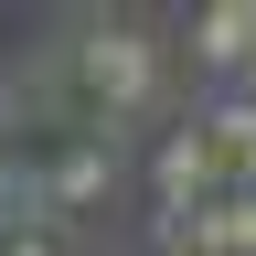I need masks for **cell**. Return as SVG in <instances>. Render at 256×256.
Segmentation results:
<instances>
[{"instance_id":"obj_1","label":"cell","mask_w":256,"mask_h":256,"mask_svg":"<svg viewBox=\"0 0 256 256\" xmlns=\"http://www.w3.org/2000/svg\"><path fill=\"white\" fill-rule=\"evenodd\" d=\"M75 86L96 96V118H139L150 96H160V54H150V32H139V22H86V43H75Z\"/></svg>"},{"instance_id":"obj_8","label":"cell","mask_w":256,"mask_h":256,"mask_svg":"<svg viewBox=\"0 0 256 256\" xmlns=\"http://www.w3.org/2000/svg\"><path fill=\"white\" fill-rule=\"evenodd\" d=\"M235 96H256V64H246V75H235Z\"/></svg>"},{"instance_id":"obj_9","label":"cell","mask_w":256,"mask_h":256,"mask_svg":"<svg viewBox=\"0 0 256 256\" xmlns=\"http://www.w3.org/2000/svg\"><path fill=\"white\" fill-rule=\"evenodd\" d=\"M160 256H182V246H160Z\"/></svg>"},{"instance_id":"obj_3","label":"cell","mask_w":256,"mask_h":256,"mask_svg":"<svg viewBox=\"0 0 256 256\" xmlns=\"http://www.w3.org/2000/svg\"><path fill=\"white\" fill-rule=\"evenodd\" d=\"M160 246H182V256H256V192H214L203 214L160 224Z\"/></svg>"},{"instance_id":"obj_6","label":"cell","mask_w":256,"mask_h":256,"mask_svg":"<svg viewBox=\"0 0 256 256\" xmlns=\"http://www.w3.org/2000/svg\"><path fill=\"white\" fill-rule=\"evenodd\" d=\"M107 182H118V160L75 139V150H64V160H54L43 182H32V203H43V214H54V203H96V192H107Z\"/></svg>"},{"instance_id":"obj_4","label":"cell","mask_w":256,"mask_h":256,"mask_svg":"<svg viewBox=\"0 0 256 256\" xmlns=\"http://www.w3.org/2000/svg\"><path fill=\"white\" fill-rule=\"evenodd\" d=\"M203 139H214V160H224V182H235V192H256V96H235V86H224L214 107H203Z\"/></svg>"},{"instance_id":"obj_7","label":"cell","mask_w":256,"mask_h":256,"mask_svg":"<svg viewBox=\"0 0 256 256\" xmlns=\"http://www.w3.org/2000/svg\"><path fill=\"white\" fill-rule=\"evenodd\" d=\"M0 256H54V235H43V224H22V235L0 246Z\"/></svg>"},{"instance_id":"obj_2","label":"cell","mask_w":256,"mask_h":256,"mask_svg":"<svg viewBox=\"0 0 256 256\" xmlns=\"http://www.w3.org/2000/svg\"><path fill=\"white\" fill-rule=\"evenodd\" d=\"M150 182H160V224H182V214H203L214 192H235L203 128H182V139H160V150H150Z\"/></svg>"},{"instance_id":"obj_5","label":"cell","mask_w":256,"mask_h":256,"mask_svg":"<svg viewBox=\"0 0 256 256\" xmlns=\"http://www.w3.org/2000/svg\"><path fill=\"white\" fill-rule=\"evenodd\" d=\"M192 54H203V64H235V75H246V64H256V0H214V11L192 22Z\"/></svg>"}]
</instances>
